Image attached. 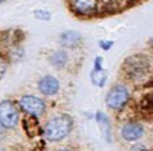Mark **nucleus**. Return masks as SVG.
Here are the masks:
<instances>
[{"instance_id":"nucleus-4","label":"nucleus","mask_w":153,"mask_h":151,"mask_svg":"<svg viewBox=\"0 0 153 151\" xmlns=\"http://www.w3.org/2000/svg\"><path fill=\"white\" fill-rule=\"evenodd\" d=\"M18 107L28 116H32V118H41L46 112L45 101L39 97L32 96V94H25V96L21 97L20 101H18Z\"/></svg>"},{"instance_id":"nucleus-3","label":"nucleus","mask_w":153,"mask_h":151,"mask_svg":"<svg viewBox=\"0 0 153 151\" xmlns=\"http://www.w3.org/2000/svg\"><path fill=\"white\" fill-rule=\"evenodd\" d=\"M20 124V110L10 100L0 103V125L4 129H15Z\"/></svg>"},{"instance_id":"nucleus-18","label":"nucleus","mask_w":153,"mask_h":151,"mask_svg":"<svg viewBox=\"0 0 153 151\" xmlns=\"http://www.w3.org/2000/svg\"><path fill=\"white\" fill-rule=\"evenodd\" d=\"M56 151H71V150H68V148H60V150H56Z\"/></svg>"},{"instance_id":"nucleus-5","label":"nucleus","mask_w":153,"mask_h":151,"mask_svg":"<svg viewBox=\"0 0 153 151\" xmlns=\"http://www.w3.org/2000/svg\"><path fill=\"white\" fill-rule=\"evenodd\" d=\"M125 71L131 78L138 79L142 78L145 73L149 71L148 60L142 55H135V57H128L125 61Z\"/></svg>"},{"instance_id":"nucleus-2","label":"nucleus","mask_w":153,"mask_h":151,"mask_svg":"<svg viewBox=\"0 0 153 151\" xmlns=\"http://www.w3.org/2000/svg\"><path fill=\"white\" fill-rule=\"evenodd\" d=\"M130 100V90L128 87L117 83L107 92L106 96V105L113 111H121Z\"/></svg>"},{"instance_id":"nucleus-21","label":"nucleus","mask_w":153,"mask_h":151,"mask_svg":"<svg viewBox=\"0 0 153 151\" xmlns=\"http://www.w3.org/2000/svg\"><path fill=\"white\" fill-rule=\"evenodd\" d=\"M0 151H3V150H1V148H0Z\"/></svg>"},{"instance_id":"nucleus-12","label":"nucleus","mask_w":153,"mask_h":151,"mask_svg":"<svg viewBox=\"0 0 153 151\" xmlns=\"http://www.w3.org/2000/svg\"><path fill=\"white\" fill-rule=\"evenodd\" d=\"M96 122L99 124V126H100V129H102V132H103L106 140H107L109 143H111V126H110L109 118L102 112V111H99V112L96 114Z\"/></svg>"},{"instance_id":"nucleus-16","label":"nucleus","mask_w":153,"mask_h":151,"mask_svg":"<svg viewBox=\"0 0 153 151\" xmlns=\"http://www.w3.org/2000/svg\"><path fill=\"white\" fill-rule=\"evenodd\" d=\"M130 151H148V150H146V147L142 146V144H136V146L131 147Z\"/></svg>"},{"instance_id":"nucleus-19","label":"nucleus","mask_w":153,"mask_h":151,"mask_svg":"<svg viewBox=\"0 0 153 151\" xmlns=\"http://www.w3.org/2000/svg\"><path fill=\"white\" fill-rule=\"evenodd\" d=\"M150 45H152V46H153V37H152V39H150Z\"/></svg>"},{"instance_id":"nucleus-9","label":"nucleus","mask_w":153,"mask_h":151,"mask_svg":"<svg viewBox=\"0 0 153 151\" xmlns=\"http://www.w3.org/2000/svg\"><path fill=\"white\" fill-rule=\"evenodd\" d=\"M90 79L92 83L99 87H103L106 83V72H104L103 67H102V57H98L95 60V68L90 73Z\"/></svg>"},{"instance_id":"nucleus-14","label":"nucleus","mask_w":153,"mask_h":151,"mask_svg":"<svg viewBox=\"0 0 153 151\" xmlns=\"http://www.w3.org/2000/svg\"><path fill=\"white\" fill-rule=\"evenodd\" d=\"M7 67H9V64H7V60L3 58V57H0V79L4 76L6 71H7Z\"/></svg>"},{"instance_id":"nucleus-20","label":"nucleus","mask_w":153,"mask_h":151,"mask_svg":"<svg viewBox=\"0 0 153 151\" xmlns=\"http://www.w3.org/2000/svg\"><path fill=\"white\" fill-rule=\"evenodd\" d=\"M3 1H6V0H0V3H3Z\"/></svg>"},{"instance_id":"nucleus-17","label":"nucleus","mask_w":153,"mask_h":151,"mask_svg":"<svg viewBox=\"0 0 153 151\" xmlns=\"http://www.w3.org/2000/svg\"><path fill=\"white\" fill-rule=\"evenodd\" d=\"M3 136H4V128L0 125V139H3Z\"/></svg>"},{"instance_id":"nucleus-6","label":"nucleus","mask_w":153,"mask_h":151,"mask_svg":"<svg viewBox=\"0 0 153 151\" xmlns=\"http://www.w3.org/2000/svg\"><path fill=\"white\" fill-rule=\"evenodd\" d=\"M121 137L125 140V142H138L139 139L144 137L145 134V128L144 125H141L139 122H135V121H130V122H125V124L121 126Z\"/></svg>"},{"instance_id":"nucleus-8","label":"nucleus","mask_w":153,"mask_h":151,"mask_svg":"<svg viewBox=\"0 0 153 151\" xmlns=\"http://www.w3.org/2000/svg\"><path fill=\"white\" fill-rule=\"evenodd\" d=\"M81 40H82L81 33L74 32V31L63 32L59 37L60 45L63 47H66V49H74V47H76L79 43H81Z\"/></svg>"},{"instance_id":"nucleus-10","label":"nucleus","mask_w":153,"mask_h":151,"mask_svg":"<svg viewBox=\"0 0 153 151\" xmlns=\"http://www.w3.org/2000/svg\"><path fill=\"white\" fill-rule=\"evenodd\" d=\"M98 7L96 0H72V10L78 14L93 13Z\"/></svg>"},{"instance_id":"nucleus-7","label":"nucleus","mask_w":153,"mask_h":151,"mask_svg":"<svg viewBox=\"0 0 153 151\" xmlns=\"http://www.w3.org/2000/svg\"><path fill=\"white\" fill-rule=\"evenodd\" d=\"M38 89H39V92L43 96H47V97L56 96L60 90V82L54 76H52V75H45L43 78L39 79Z\"/></svg>"},{"instance_id":"nucleus-11","label":"nucleus","mask_w":153,"mask_h":151,"mask_svg":"<svg viewBox=\"0 0 153 151\" xmlns=\"http://www.w3.org/2000/svg\"><path fill=\"white\" fill-rule=\"evenodd\" d=\"M50 63L53 65L54 68H64L68 63V54L67 51L63 50V49H59L56 50L53 54L50 55Z\"/></svg>"},{"instance_id":"nucleus-15","label":"nucleus","mask_w":153,"mask_h":151,"mask_svg":"<svg viewBox=\"0 0 153 151\" xmlns=\"http://www.w3.org/2000/svg\"><path fill=\"white\" fill-rule=\"evenodd\" d=\"M114 45L111 40H109V42H104V40H100L99 42V46L103 49V50H110L111 49V46Z\"/></svg>"},{"instance_id":"nucleus-13","label":"nucleus","mask_w":153,"mask_h":151,"mask_svg":"<svg viewBox=\"0 0 153 151\" xmlns=\"http://www.w3.org/2000/svg\"><path fill=\"white\" fill-rule=\"evenodd\" d=\"M35 17L36 18H39V19H50V13H47V11H43V10H36L35 11Z\"/></svg>"},{"instance_id":"nucleus-1","label":"nucleus","mask_w":153,"mask_h":151,"mask_svg":"<svg viewBox=\"0 0 153 151\" xmlns=\"http://www.w3.org/2000/svg\"><path fill=\"white\" fill-rule=\"evenodd\" d=\"M74 128V121L70 115L60 114L50 118L43 126V136L47 142H61L71 133Z\"/></svg>"}]
</instances>
